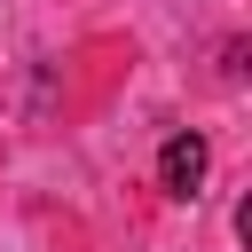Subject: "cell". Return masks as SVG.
<instances>
[{"instance_id":"cell-1","label":"cell","mask_w":252,"mask_h":252,"mask_svg":"<svg viewBox=\"0 0 252 252\" xmlns=\"http://www.w3.org/2000/svg\"><path fill=\"white\" fill-rule=\"evenodd\" d=\"M205 165H213V150H205V134H173V142L158 150V189H165V197H197V181H205Z\"/></svg>"}]
</instances>
